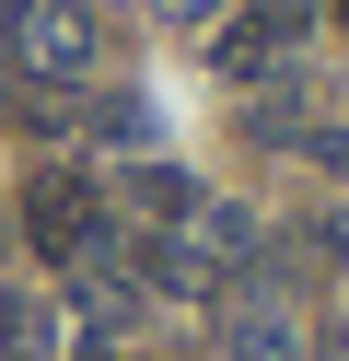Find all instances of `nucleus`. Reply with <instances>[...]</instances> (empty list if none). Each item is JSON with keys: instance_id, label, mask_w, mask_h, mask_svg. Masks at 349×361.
I'll list each match as a JSON object with an SVG mask.
<instances>
[{"instance_id": "3", "label": "nucleus", "mask_w": 349, "mask_h": 361, "mask_svg": "<svg viewBox=\"0 0 349 361\" xmlns=\"http://www.w3.org/2000/svg\"><path fill=\"white\" fill-rule=\"evenodd\" d=\"M23 233H35V257H59V268L105 257V187L70 175V164H47L35 187H23Z\"/></svg>"}, {"instance_id": "7", "label": "nucleus", "mask_w": 349, "mask_h": 361, "mask_svg": "<svg viewBox=\"0 0 349 361\" xmlns=\"http://www.w3.org/2000/svg\"><path fill=\"white\" fill-rule=\"evenodd\" d=\"M291 350H302L291 314H245V326H233V361H291Z\"/></svg>"}, {"instance_id": "4", "label": "nucleus", "mask_w": 349, "mask_h": 361, "mask_svg": "<svg viewBox=\"0 0 349 361\" xmlns=\"http://www.w3.org/2000/svg\"><path fill=\"white\" fill-rule=\"evenodd\" d=\"M326 0H245V47H233V71H245L256 47H291V35H314Z\"/></svg>"}, {"instance_id": "1", "label": "nucleus", "mask_w": 349, "mask_h": 361, "mask_svg": "<svg viewBox=\"0 0 349 361\" xmlns=\"http://www.w3.org/2000/svg\"><path fill=\"white\" fill-rule=\"evenodd\" d=\"M268 257V233H256V210H233V198H198V210L163 233L152 257V291H175V303H221L245 268Z\"/></svg>"}, {"instance_id": "6", "label": "nucleus", "mask_w": 349, "mask_h": 361, "mask_svg": "<svg viewBox=\"0 0 349 361\" xmlns=\"http://www.w3.org/2000/svg\"><path fill=\"white\" fill-rule=\"evenodd\" d=\"M0 361H47V303L0 280Z\"/></svg>"}, {"instance_id": "5", "label": "nucleus", "mask_w": 349, "mask_h": 361, "mask_svg": "<svg viewBox=\"0 0 349 361\" xmlns=\"http://www.w3.org/2000/svg\"><path fill=\"white\" fill-rule=\"evenodd\" d=\"M128 198H140V221H163V233H175L186 210H198V187H186V164H140V175H128Z\"/></svg>"}, {"instance_id": "8", "label": "nucleus", "mask_w": 349, "mask_h": 361, "mask_svg": "<svg viewBox=\"0 0 349 361\" xmlns=\"http://www.w3.org/2000/svg\"><path fill=\"white\" fill-rule=\"evenodd\" d=\"M198 12H209V0H163V24H198Z\"/></svg>"}, {"instance_id": "2", "label": "nucleus", "mask_w": 349, "mask_h": 361, "mask_svg": "<svg viewBox=\"0 0 349 361\" xmlns=\"http://www.w3.org/2000/svg\"><path fill=\"white\" fill-rule=\"evenodd\" d=\"M0 47H12L23 82H93L105 12H93V0H0Z\"/></svg>"}]
</instances>
